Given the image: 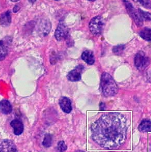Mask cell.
I'll return each mask as SVG.
<instances>
[{
    "instance_id": "4",
    "label": "cell",
    "mask_w": 151,
    "mask_h": 152,
    "mask_svg": "<svg viewBox=\"0 0 151 152\" xmlns=\"http://www.w3.org/2000/svg\"><path fill=\"white\" fill-rule=\"evenodd\" d=\"M149 58L146 56V55L143 52H139L136 54L135 57V66L139 70H143L149 64Z\"/></svg>"
},
{
    "instance_id": "8",
    "label": "cell",
    "mask_w": 151,
    "mask_h": 152,
    "mask_svg": "<svg viewBox=\"0 0 151 152\" xmlns=\"http://www.w3.org/2000/svg\"><path fill=\"white\" fill-rule=\"evenodd\" d=\"M61 109L65 113H69L72 110V103L70 99L66 97H62L59 101Z\"/></svg>"
},
{
    "instance_id": "5",
    "label": "cell",
    "mask_w": 151,
    "mask_h": 152,
    "mask_svg": "<svg viewBox=\"0 0 151 152\" xmlns=\"http://www.w3.org/2000/svg\"><path fill=\"white\" fill-rule=\"evenodd\" d=\"M125 3H126V7L127 13H128L129 15L131 17V18L134 20V21L135 22L138 27H141V26L143 25V19L141 18L139 11H136V10L134 8V7L133 6L132 4H130L128 1H125Z\"/></svg>"
},
{
    "instance_id": "23",
    "label": "cell",
    "mask_w": 151,
    "mask_h": 152,
    "mask_svg": "<svg viewBox=\"0 0 151 152\" xmlns=\"http://www.w3.org/2000/svg\"><path fill=\"white\" fill-rule=\"evenodd\" d=\"M76 152H84V151H77Z\"/></svg>"
},
{
    "instance_id": "13",
    "label": "cell",
    "mask_w": 151,
    "mask_h": 152,
    "mask_svg": "<svg viewBox=\"0 0 151 152\" xmlns=\"http://www.w3.org/2000/svg\"><path fill=\"white\" fill-rule=\"evenodd\" d=\"M11 21V11H7L1 15V25L3 27H7L9 25Z\"/></svg>"
},
{
    "instance_id": "2",
    "label": "cell",
    "mask_w": 151,
    "mask_h": 152,
    "mask_svg": "<svg viewBox=\"0 0 151 152\" xmlns=\"http://www.w3.org/2000/svg\"><path fill=\"white\" fill-rule=\"evenodd\" d=\"M100 88L105 97H112L117 94L118 87L114 79L108 73H103L101 77Z\"/></svg>"
},
{
    "instance_id": "24",
    "label": "cell",
    "mask_w": 151,
    "mask_h": 152,
    "mask_svg": "<svg viewBox=\"0 0 151 152\" xmlns=\"http://www.w3.org/2000/svg\"><path fill=\"white\" fill-rule=\"evenodd\" d=\"M150 152H151V149H150Z\"/></svg>"
},
{
    "instance_id": "7",
    "label": "cell",
    "mask_w": 151,
    "mask_h": 152,
    "mask_svg": "<svg viewBox=\"0 0 151 152\" xmlns=\"http://www.w3.org/2000/svg\"><path fill=\"white\" fill-rule=\"evenodd\" d=\"M1 152H18L16 145L11 140H4L1 141L0 145Z\"/></svg>"
},
{
    "instance_id": "1",
    "label": "cell",
    "mask_w": 151,
    "mask_h": 152,
    "mask_svg": "<svg viewBox=\"0 0 151 152\" xmlns=\"http://www.w3.org/2000/svg\"><path fill=\"white\" fill-rule=\"evenodd\" d=\"M92 138L102 148L114 150L122 145L127 136V120L122 114L108 113L91 126Z\"/></svg>"
},
{
    "instance_id": "22",
    "label": "cell",
    "mask_w": 151,
    "mask_h": 152,
    "mask_svg": "<svg viewBox=\"0 0 151 152\" xmlns=\"http://www.w3.org/2000/svg\"><path fill=\"white\" fill-rule=\"evenodd\" d=\"M18 10H19V7H18V6L16 5V6L13 8V11L14 12H17V11H18Z\"/></svg>"
},
{
    "instance_id": "10",
    "label": "cell",
    "mask_w": 151,
    "mask_h": 152,
    "mask_svg": "<svg viewBox=\"0 0 151 152\" xmlns=\"http://www.w3.org/2000/svg\"><path fill=\"white\" fill-rule=\"evenodd\" d=\"M77 69L72 70V71L69 72L68 73L67 77L68 80L71 81H79L81 79V71L82 70L83 68L79 69V66Z\"/></svg>"
},
{
    "instance_id": "11",
    "label": "cell",
    "mask_w": 151,
    "mask_h": 152,
    "mask_svg": "<svg viewBox=\"0 0 151 152\" xmlns=\"http://www.w3.org/2000/svg\"><path fill=\"white\" fill-rule=\"evenodd\" d=\"M81 58L86 63L90 64V65H92L94 63V56L93 52L91 51L85 50V52H83Z\"/></svg>"
},
{
    "instance_id": "12",
    "label": "cell",
    "mask_w": 151,
    "mask_h": 152,
    "mask_svg": "<svg viewBox=\"0 0 151 152\" xmlns=\"http://www.w3.org/2000/svg\"><path fill=\"white\" fill-rule=\"evenodd\" d=\"M0 108H1V112L4 115H8L12 111V106L11 103L7 100H1L0 103Z\"/></svg>"
},
{
    "instance_id": "14",
    "label": "cell",
    "mask_w": 151,
    "mask_h": 152,
    "mask_svg": "<svg viewBox=\"0 0 151 152\" xmlns=\"http://www.w3.org/2000/svg\"><path fill=\"white\" fill-rule=\"evenodd\" d=\"M139 130L142 132H151V122L149 120H143L139 126Z\"/></svg>"
},
{
    "instance_id": "18",
    "label": "cell",
    "mask_w": 151,
    "mask_h": 152,
    "mask_svg": "<svg viewBox=\"0 0 151 152\" xmlns=\"http://www.w3.org/2000/svg\"><path fill=\"white\" fill-rule=\"evenodd\" d=\"M7 54V50L6 47H5L3 40H1V60H3V59H4Z\"/></svg>"
},
{
    "instance_id": "9",
    "label": "cell",
    "mask_w": 151,
    "mask_h": 152,
    "mask_svg": "<svg viewBox=\"0 0 151 152\" xmlns=\"http://www.w3.org/2000/svg\"><path fill=\"white\" fill-rule=\"evenodd\" d=\"M11 126L13 128V132L17 136H19L23 132L24 130V125L23 122L18 119L13 120L11 122Z\"/></svg>"
},
{
    "instance_id": "16",
    "label": "cell",
    "mask_w": 151,
    "mask_h": 152,
    "mask_svg": "<svg viewBox=\"0 0 151 152\" xmlns=\"http://www.w3.org/2000/svg\"><path fill=\"white\" fill-rule=\"evenodd\" d=\"M52 136L50 134H46L44 138L42 144L45 148H49L52 145Z\"/></svg>"
},
{
    "instance_id": "17",
    "label": "cell",
    "mask_w": 151,
    "mask_h": 152,
    "mask_svg": "<svg viewBox=\"0 0 151 152\" xmlns=\"http://www.w3.org/2000/svg\"><path fill=\"white\" fill-rule=\"evenodd\" d=\"M138 11L141 17V18L143 19H145L147 21H150L151 20V13H148V12H145V11H143V10H140V9H138Z\"/></svg>"
},
{
    "instance_id": "20",
    "label": "cell",
    "mask_w": 151,
    "mask_h": 152,
    "mask_svg": "<svg viewBox=\"0 0 151 152\" xmlns=\"http://www.w3.org/2000/svg\"><path fill=\"white\" fill-rule=\"evenodd\" d=\"M67 147L66 144L63 141H60L57 144V150H59L60 152H63L67 150Z\"/></svg>"
},
{
    "instance_id": "15",
    "label": "cell",
    "mask_w": 151,
    "mask_h": 152,
    "mask_svg": "<svg viewBox=\"0 0 151 152\" xmlns=\"http://www.w3.org/2000/svg\"><path fill=\"white\" fill-rule=\"evenodd\" d=\"M139 34H140L142 39L147 40V41H150L151 40V28H144L142 29Z\"/></svg>"
},
{
    "instance_id": "21",
    "label": "cell",
    "mask_w": 151,
    "mask_h": 152,
    "mask_svg": "<svg viewBox=\"0 0 151 152\" xmlns=\"http://www.w3.org/2000/svg\"><path fill=\"white\" fill-rule=\"evenodd\" d=\"M138 2L142 4L143 7L148 9H151V1H139Z\"/></svg>"
},
{
    "instance_id": "3",
    "label": "cell",
    "mask_w": 151,
    "mask_h": 152,
    "mask_svg": "<svg viewBox=\"0 0 151 152\" xmlns=\"http://www.w3.org/2000/svg\"><path fill=\"white\" fill-rule=\"evenodd\" d=\"M103 25L104 22L102 18L100 16L95 17L94 18H92L89 23L90 31L92 34L98 36L102 33Z\"/></svg>"
},
{
    "instance_id": "6",
    "label": "cell",
    "mask_w": 151,
    "mask_h": 152,
    "mask_svg": "<svg viewBox=\"0 0 151 152\" xmlns=\"http://www.w3.org/2000/svg\"><path fill=\"white\" fill-rule=\"evenodd\" d=\"M69 28L63 21H60L55 32V37L58 41L65 39L69 34Z\"/></svg>"
},
{
    "instance_id": "19",
    "label": "cell",
    "mask_w": 151,
    "mask_h": 152,
    "mask_svg": "<svg viewBox=\"0 0 151 152\" xmlns=\"http://www.w3.org/2000/svg\"><path fill=\"white\" fill-rule=\"evenodd\" d=\"M125 49V46L124 45H119V46H116L115 47L113 48V52L114 54H120L123 51V50Z\"/></svg>"
}]
</instances>
